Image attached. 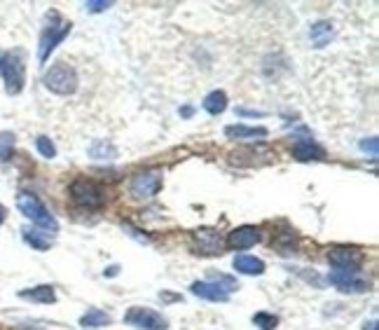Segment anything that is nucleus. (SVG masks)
Returning <instances> with one entry per match:
<instances>
[{"mask_svg": "<svg viewBox=\"0 0 379 330\" xmlns=\"http://www.w3.org/2000/svg\"><path fill=\"white\" fill-rule=\"evenodd\" d=\"M227 108V94L225 91H211L206 98H204V110L208 115H220Z\"/></svg>", "mask_w": 379, "mask_h": 330, "instance_id": "obj_19", "label": "nucleus"}, {"mask_svg": "<svg viewBox=\"0 0 379 330\" xmlns=\"http://www.w3.org/2000/svg\"><path fill=\"white\" fill-rule=\"evenodd\" d=\"M0 75L5 80V91L8 94H19L26 82V66H24V52L12 50L5 56H0Z\"/></svg>", "mask_w": 379, "mask_h": 330, "instance_id": "obj_1", "label": "nucleus"}, {"mask_svg": "<svg viewBox=\"0 0 379 330\" xmlns=\"http://www.w3.org/2000/svg\"><path fill=\"white\" fill-rule=\"evenodd\" d=\"M12 150H14V134L3 131V134H0V164L12 157Z\"/></svg>", "mask_w": 379, "mask_h": 330, "instance_id": "obj_23", "label": "nucleus"}, {"mask_svg": "<svg viewBox=\"0 0 379 330\" xmlns=\"http://www.w3.org/2000/svg\"><path fill=\"white\" fill-rule=\"evenodd\" d=\"M260 241V230L253 228V225H241V228L232 230L230 236H227V244L232 248H250Z\"/></svg>", "mask_w": 379, "mask_h": 330, "instance_id": "obj_11", "label": "nucleus"}, {"mask_svg": "<svg viewBox=\"0 0 379 330\" xmlns=\"http://www.w3.org/2000/svg\"><path fill=\"white\" fill-rule=\"evenodd\" d=\"M124 321L133 328L141 330H164L166 328V318L162 314H157L155 309H148V307H131L124 314Z\"/></svg>", "mask_w": 379, "mask_h": 330, "instance_id": "obj_6", "label": "nucleus"}, {"mask_svg": "<svg viewBox=\"0 0 379 330\" xmlns=\"http://www.w3.org/2000/svg\"><path fill=\"white\" fill-rule=\"evenodd\" d=\"M363 330H377V321H370V323H365V328Z\"/></svg>", "mask_w": 379, "mask_h": 330, "instance_id": "obj_28", "label": "nucleus"}, {"mask_svg": "<svg viewBox=\"0 0 379 330\" xmlns=\"http://www.w3.org/2000/svg\"><path fill=\"white\" fill-rule=\"evenodd\" d=\"M235 270L239 274H248V276H258L265 272V263L255 256H237L235 258Z\"/></svg>", "mask_w": 379, "mask_h": 330, "instance_id": "obj_15", "label": "nucleus"}, {"mask_svg": "<svg viewBox=\"0 0 379 330\" xmlns=\"http://www.w3.org/2000/svg\"><path fill=\"white\" fill-rule=\"evenodd\" d=\"M36 148H38V153L43 155V157H47V160L56 157V148L47 136H38L36 138Z\"/></svg>", "mask_w": 379, "mask_h": 330, "instance_id": "obj_25", "label": "nucleus"}, {"mask_svg": "<svg viewBox=\"0 0 379 330\" xmlns=\"http://www.w3.org/2000/svg\"><path fill=\"white\" fill-rule=\"evenodd\" d=\"M328 279L344 293H360L367 288V281L354 270H332L328 274Z\"/></svg>", "mask_w": 379, "mask_h": 330, "instance_id": "obj_9", "label": "nucleus"}, {"mask_svg": "<svg viewBox=\"0 0 379 330\" xmlns=\"http://www.w3.org/2000/svg\"><path fill=\"white\" fill-rule=\"evenodd\" d=\"M293 157L300 162H312V160H323V150H321L314 141L300 138L293 146Z\"/></svg>", "mask_w": 379, "mask_h": 330, "instance_id": "obj_12", "label": "nucleus"}, {"mask_svg": "<svg viewBox=\"0 0 379 330\" xmlns=\"http://www.w3.org/2000/svg\"><path fill=\"white\" fill-rule=\"evenodd\" d=\"M17 206H19V211L24 213V216L31 220V223H36L38 228L47 230V232H56V230H59V223H56V218L52 216L47 208H45V204L38 199L36 195L21 192L19 197H17Z\"/></svg>", "mask_w": 379, "mask_h": 330, "instance_id": "obj_3", "label": "nucleus"}, {"mask_svg": "<svg viewBox=\"0 0 379 330\" xmlns=\"http://www.w3.org/2000/svg\"><path fill=\"white\" fill-rule=\"evenodd\" d=\"M110 323V316L101 309H87V314L80 318V326L83 328H103Z\"/></svg>", "mask_w": 379, "mask_h": 330, "instance_id": "obj_18", "label": "nucleus"}, {"mask_svg": "<svg viewBox=\"0 0 379 330\" xmlns=\"http://www.w3.org/2000/svg\"><path fill=\"white\" fill-rule=\"evenodd\" d=\"M309 38H312V45L314 47H325V45L332 40V26L328 21H318V24L312 26L309 31Z\"/></svg>", "mask_w": 379, "mask_h": 330, "instance_id": "obj_17", "label": "nucleus"}, {"mask_svg": "<svg viewBox=\"0 0 379 330\" xmlns=\"http://www.w3.org/2000/svg\"><path fill=\"white\" fill-rule=\"evenodd\" d=\"M225 136L227 138H265L267 136V129L265 126H246V124H230L225 126Z\"/></svg>", "mask_w": 379, "mask_h": 330, "instance_id": "obj_13", "label": "nucleus"}, {"mask_svg": "<svg viewBox=\"0 0 379 330\" xmlns=\"http://www.w3.org/2000/svg\"><path fill=\"white\" fill-rule=\"evenodd\" d=\"M24 241L31 244L36 251H47L50 248V239L43 236V232H38V230H24Z\"/></svg>", "mask_w": 379, "mask_h": 330, "instance_id": "obj_22", "label": "nucleus"}, {"mask_svg": "<svg viewBox=\"0 0 379 330\" xmlns=\"http://www.w3.org/2000/svg\"><path fill=\"white\" fill-rule=\"evenodd\" d=\"M360 150H363V153H370L372 157H377V138H370V141H363V143H360Z\"/></svg>", "mask_w": 379, "mask_h": 330, "instance_id": "obj_27", "label": "nucleus"}, {"mask_svg": "<svg viewBox=\"0 0 379 330\" xmlns=\"http://www.w3.org/2000/svg\"><path fill=\"white\" fill-rule=\"evenodd\" d=\"M208 283H213L215 288H220V291L227 293V295H230L232 291H237V288H239V283H237L235 276L220 274V272H211V274H208Z\"/></svg>", "mask_w": 379, "mask_h": 330, "instance_id": "obj_20", "label": "nucleus"}, {"mask_svg": "<svg viewBox=\"0 0 379 330\" xmlns=\"http://www.w3.org/2000/svg\"><path fill=\"white\" fill-rule=\"evenodd\" d=\"M113 3H106V0H96V3H85V10L87 12H103V10H108Z\"/></svg>", "mask_w": 379, "mask_h": 330, "instance_id": "obj_26", "label": "nucleus"}, {"mask_svg": "<svg viewBox=\"0 0 379 330\" xmlns=\"http://www.w3.org/2000/svg\"><path fill=\"white\" fill-rule=\"evenodd\" d=\"M71 197L75 204L87 206V208H98L106 201V192L103 188L94 181H87V178H78L71 185Z\"/></svg>", "mask_w": 379, "mask_h": 330, "instance_id": "obj_5", "label": "nucleus"}, {"mask_svg": "<svg viewBox=\"0 0 379 330\" xmlns=\"http://www.w3.org/2000/svg\"><path fill=\"white\" fill-rule=\"evenodd\" d=\"M19 298L31 300V302L52 305L56 300V295H54V288H52V286H36V288H31V291H21Z\"/></svg>", "mask_w": 379, "mask_h": 330, "instance_id": "obj_16", "label": "nucleus"}, {"mask_svg": "<svg viewBox=\"0 0 379 330\" xmlns=\"http://www.w3.org/2000/svg\"><path fill=\"white\" fill-rule=\"evenodd\" d=\"M180 115H185V118H190V115H192V108H183V110H180Z\"/></svg>", "mask_w": 379, "mask_h": 330, "instance_id": "obj_29", "label": "nucleus"}, {"mask_svg": "<svg viewBox=\"0 0 379 330\" xmlns=\"http://www.w3.org/2000/svg\"><path fill=\"white\" fill-rule=\"evenodd\" d=\"M162 188V173L160 171H141L131 178V195L138 197V199H148V197H155Z\"/></svg>", "mask_w": 379, "mask_h": 330, "instance_id": "obj_8", "label": "nucleus"}, {"mask_svg": "<svg viewBox=\"0 0 379 330\" xmlns=\"http://www.w3.org/2000/svg\"><path fill=\"white\" fill-rule=\"evenodd\" d=\"M45 87L54 94L68 96L78 89V73L68 63H54L47 73H45Z\"/></svg>", "mask_w": 379, "mask_h": 330, "instance_id": "obj_4", "label": "nucleus"}, {"mask_svg": "<svg viewBox=\"0 0 379 330\" xmlns=\"http://www.w3.org/2000/svg\"><path fill=\"white\" fill-rule=\"evenodd\" d=\"M89 155L96 160H113V157H118V150H115L113 143H108V141H94L89 148Z\"/></svg>", "mask_w": 379, "mask_h": 330, "instance_id": "obj_21", "label": "nucleus"}, {"mask_svg": "<svg viewBox=\"0 0 379 330\" xmlns=\"http://www.w3.org/2000/svg\"><path fill=\"white\" fill-rule=\"evenodd\" d=\"M253 323L260 330H274L277 328V323H279V318L274 314H267V311H258V314L253 316Z\"/></svg>", "mask_w": 379, "mask_h": 330, "instance_id": "obj_24", "label": "nucleus"}, {"mask_svg": "<svg viewBox=\"0 0 379 330\" xmlns=\"http://www.w3.org/2000/svg\"><path fill=\"white\" fill-rule=\"evenodd\" d=\"M192 241H195L197 253H204V256H218L223 253V236L215 228H199L192 232Z\"/></svg>", "mask_w": 379, "mask_h": 330, "instance_id": "obj_7", "label": "nucleus"}, {"mask_svg": "<svg viewBox=\"0 0 379 330\" xmlns=\"http://www.w3.org/2000/svg\"><path fill=\"white\" fill-rule=\"evenodd\" d=\"M3 220H5V208L0 206V225H3Z\"/></svg>", "mask_w": 379, "mask_h": 330, "instance_id": "obj_30", "label": "nucleus"}, {"mask_svg": "<svg viewBox=\"0 0 379 330\" xmlns=\"http://www.w3.org/2000/svg\"><path fill=\"white\" fill-rule=\"evenodd\" d=\"M71 21H63L56 12H50L47 14V26L43 28L40 33V45H38V59L40 63H45L50 59V54L54 52L56 45L61 43L63 38L71 33Z\"/></svg>", "mask_w": 379, "mask_h": 330, "instance_id": "obj_2", "label": "nucleus"}, {"mask_svg": "<svg viewBox=\"0 0 379 330\" xmlns=\"http://www.w3.org/2000/svg\"><path fill=\"white\" fill-rule=\"evenodd\" d=\"M328 260H330V265H335V270H354V272H358L360 263H363V253L356 251V248L335 246V248H330Z\"/></svg>", "mask_w": 379, "mask_h": 330, "instance_id": "obj_10", "label": "nucleus"}, {"mask_svg": "<svg viewBox=\"0 0 379 330\" xmlns=\"http://www.w3.org/2000/svg\"><path fill=\"white\" fill-rule=\"evenodd\" d=\"M192 293L199 295L204 300H211V302H227V298H230V295L223 293L220 288H215L208 281H195L192 283Z\"/></svg>", "mask_w": 379, "mask_h": 330, "instance_id": "obj_14", "label": "nucleus"}]
</instances>
